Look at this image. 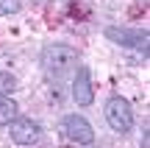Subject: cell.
I'll use <instances>...</instances> for the list:
<instances>
[{"label": "cell", "mask_w": 150, "mask_h": 148, "mask_svg": "<svg viewBox=\"0 0 150 148\" xmlns=\"http://www.w3.org/2000/svg\"><path fill=\"white\" fill-rule=\"evenodd\" d=\"M142 148H147V129H145V137H142Z\"/></svg>", "instance_id": "9"}, {"label": "cell", "mask_w": 150, "mask_h": 148, "mask_svg": "<svg viewBox=\"0 0 150 148\" xmlns=\"http://www.w3.org/2000/svg\"><path fill=\"white\" fill-rule=\"evenodd\" d=\"M14 117H17V104L11 98H6V95H0V129L8 126Z\"/></svg>", "instance_id": "7"}, {"label": "cell", "mask_w": 150, "mask_h": 148, "mask_svg": "<svg viewBox=\"0 0 150 148\" xmlns=\"http://www.w3.org/2000/svg\"><path fill=\"white\" fill-rule=\"evenodd\" d=\"M61 134H64L70 143H78V145H92L95 143V129L81 115H67L64 120H61Z\"/></svg>", "instance_id": "4"}, {"label": "cell", "mask_w": 150, "mask_h": 148, "mask_svg": "<svg viewBox=\"0 0 150 148\" xmlns=\"http://www.w3.org/2000/svg\"><path fill=\"white\" fill-rule=\"evenodd\" d=\"M103 115H106L111 132L117 134H128L134 129V109H131V101H125L122 95H111L103 106Z\"/></svg>", "instance_id": "2"}, {"label": "cell", "mask_w": 150, "mask_h": 148, "mask_svg": "<svg viewBox=\"0 0 150 148\" xmlns=\"http://www.w3.org/2000/svg\"><path fill=\"white\" fill-rule=\"evenodd\" d=\"M72 101L78 106H89L95 101V89H92V76L89 67H75V78H72Z\"/></svg>", "instance_id": "6"}, {"label": "cell", "mask_w": 150, "mask_h": 148, "mask_svg": "<svg viewBox=\"0 0 150 148\" xmlns=\"http://www.w3.org/2000/svg\"><path fill=\"white\" fill-rule=\"evenodd\" d=\"M106 39H111L120 48H134V50H145V53H147V45H150V34L142 31V28H114V25H108Z\"/></svg>", "instance_id": "3"}, {"label": "cell", "mask_w": 150, "mask_h": 148, "mask_svg": "<svg viewBox=\"0 0 150 148\" xmlns=\"http://www.w3.org/2000/svg\"><path fill=\"white\" fill-rule=\"evenodd\" d=\"M42 67L50 73V76L61 78L67 73H72L78 67V50L72 45H64V42H53V45H45L42 50Z\"/></svg>", "instance_id": "1"}, {"label": "cell", "mask_w": 150, "mask_h": 148, "mask_svg": "<svg viewBox=\"0 0 150 148\" xmlns=\"http://www.w3.org/2000/svg\"><path fill=\"white\" fill-rule=\"evenodd\" d=\"M22 9V0H0V17H11Z\"/></svg>", "instance_id": "8"}, {"label": "cell", "mask_w": 150, "mask_h": 148, "mask_svg": "<svg viewBox=\"0 0 150 148\" xmlns=\"http://www.w3.org/2000/svg\"><path fill=\"white\" fill-rule=\"evenodd\" d=\"M8 134L17 145H36L42 137V129L31 120V117H14L8 123Z\"/></svg>", "instance_id": "5"}]
</instances>
